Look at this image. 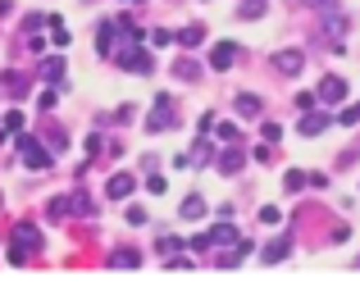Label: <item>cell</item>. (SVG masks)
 Returning a JSON list of instances; mask_svg holds the SVG:
<instances>
[{
  "label": "cell",
  "instance_id": "obj_1",
  "mask_svg": "<svg viewBox=\"0 0 360 296\" xmlns=\"http://www.w3.org/2000/svg\"><path fill=\"white\" fill-rule=\"evenodd\" d=\"M128 46H137V32H132V27H123V23H101V37H96V51H101V55H115V60H119Z\"/></svg>",
  "mask_w": 360,
  "mask_h": 296
},
{
  "label": "cell",
  "instance_id": "obj_2",
  "mask_svg": "<svg viewBox=\"0 0 360 296\" xmlns=\"http://www.w3.org/2000/svg\"><path fill=\"white\" fill-rule=\"evenodd\" d=\"M27 251H41V233H37V224H18L14 228V242H9V264H23Z\"/></svg>",
  "mask_w": 360,
  "mask_h": 296
},
{
  "label": "cell",
  "instance_id": "obj_3",
  "mask_svg": "<svg viewBox=\"0 0 360 296\" xmlns=\"http://www.w3.org/2000/svg\"><path fill=\"white\" fill-rule=\"evenodd\" d=\"M119 64L128 73H155V60H150V51H141V46H128V51L119 55Z\"/></svg>",
  "mask_w": 360,
  "mask_h": 296
},
{
  "label": "cell",
  "instance_id": "obj_4",
  "mask_svg": "<svg viewBox=\"0 0 360 296\" xmlns=\"http://www.w3.org/2000/svg\"><path fill=\"white\" fill-rule=\"evenodd\" d=\"M301 64H306L301 51H278V55H274V69H278V73H301Z\"/></svg>",
  "mask_w": 360,
  "mask_h": 296
},
{
  "label": "cell",
  "instance_id": "obj_5",
  "mask_svg": "<svg viewBox=\"0 0 360 296\" xmlns=\"http://www.w3.org/2000/svg\"><path fill=\"white\" fill-rule=\"evenodd\" d=\"M342 96H347V82H342V78H324V82H319V101L338 105Z\"/></svg>",
  "mask_w": 360,
  "mask_h": 296
},
{
  "label": "cell",
  "instance_id": "obj_6",
  "mask_svg": "<svg viewBox=\"0 0 360 296\" xmlns=\"http://www.w3.org/2000/svg\"><path fill=\"white\" fill-rule=\"evenodd\" d=\"M23 165H32V169H46V165H51V155H46V150L37 146L32 137H23Z\"/></svg>",
  "mask_w": 360,
  "mask_h": 296
},
{
  "label": "cell",
  "instance_id": "obj_7",
  "mask_svg": "<svg viewBox=\"0 0 360 296\" xmlns=\"http://www.w3.org/2000/svg\"><path fill=\"white\" fill-rule=\"evenodd\" d=\"M155 105H160V110H155V114H150V119H146V128H150V132H160V128H169V123H174V110H169V101L160 96Z\"/></svg>",
  "mask_w": 360,
  "mask_h": 296
},
{
  "label": "cell",
  "instance_id": "obj_8",
  "mask_svg": "<svg viewBox=\"0 0 360 296\" xmlns=\"http://www.w3.org/2000/svg\"><path fill=\"white\" fill-rule=\"evenodd\" d=\"M233 55H238V51H233V41H219V46H214V51H210V69H229V64H233Z\"/></svg>",
  "mask_w": 360,
  "mask_h": 296
},
{
  "label": "cell",
  "instance_id": "obj_9",
  "mask_svg": "<svg viewBox=\"0 0 360 296\" xmlns=\"http://www.w3.org/2000/svg\"><path fill=\"white\" fill-rule=\"evenodd\" d=\"M178 214H183L187 224H196V219H205V200H201V196H187V200H183V210H178Z\"/></svg>",
  "mask_w": 360,
  "mask_h": 296
},
{
  "label": "cell",
  "instance_id": "obj_10",
  "mask_svg": "<svg viewBox=\"0 0 360 296\" xmlns=\"http://www.w3.org/2000/svg\"><path fill=\"white\" fill-rule=\"evenodd\" d=\"M210 242H214V246H238V233H233V224H229V219H224V224H214Z\"/></svg>",
  "mask_w": 360,
  "mask_h": 296
},
{
  "label": "cell",
  "instance_id": "obj_11",
  "mask_svg": "<svg viewBox=\"0 0 360 296\" xmlns=\"http://www.w3.org/2000/svg\"><path fill=\"white\" fill-rule=\"evenodd\" d=\"M328 128V114H306V119H301V132H306V137H315V132H324Z\"/></svg>",
  "mask_w": 360,
  "mask_h": 296
},
{
  "label": "cell",
  "instance_id": "obj_12",
  "mask_svg": "<svg viewBox=\"0 0 360 296\" xmlns=\"http://www.w3.org/2000/svg\"><path fill=\"white\" fill-rule=\"evenodd\" d=\"M110 264H115V269H137L141 255L137 251H115V255H110Z\"/></svg>",
  "mask_w": 360,
  "mask_h": 296
},
{
  "label": "cell",
  "instance_id": "obj_13",
  "mask_svg": "<svg viewBox=\"0 0 360 296\" xmlns=\"http://www.w3.org/2000/svg\"><path fill=\"white\" fill-rule=\"evenodd\" d=\"M238 114H242V119H251V114H260V96H251V91H242V96H238Z\"/></svg>",
  "mask_w": 360,
  "mask_h": 296
},
{
  "label": "cell",
  "instance_id": "obj_14",
  "mask_svg": "<svg viewBox=\"0 0 360 296\" xmlns=\"http://www.w3.org/2000/svg\"><path fill=\"white\" fill-rule=\"evenodd\" d=\"M288 251H292V237H283V242H274L269 251H264V264H278V260H283Z\"/></svg>",
  "mask_w": 360,
  "mask_h": 296
},
{
  "label": "cell",
  "instance_id": "obj_15",
  "mask_svg": "<svg viewBox=\"0 0 360 296\" xmlns=\"http://www.w3.org/2000/svg\"><path fill=\"white\" fill-rule=\"evenodd\" d=\"M128 192H132V178H128V174H119L115 183H110V200H123Z\"/></svg>",
  "mask_w": 360,
  "mask_h": 296
},
{
  "label": "cell",
  "instance_id": "obj_16",
  "mask_svg": "<svg viewBox=\"0 0 360 296\" xmlns=\"http://www.w3.org/2000/svg\"><path fill=\"white\" fill-rule=\"evenodd\" d=\"M219 169H224V174H238V169H242V150H224V155H219Z\"/></svg>",
  "mask_w": 360,
  "mask_h": 296
},
{
  "label": "cell",
  "instance_id": "obj_17",
  "mask_svg": "<svg viewBox=\"0 0 360 296\" xmlns=\"http://www.w3.org/2000/svg\"><path fill=\"white\" fill-rule=\"evenodd\" d=\"M306 183H310V174H297V169H292V174L283 178V187H288V192H301Z\"/></svg>",
  "mask_w": 360,
  "mask_h": 296
},
{
  "label": "cell",
  "instance_id": "obj_18",
  "mask_svg": "<svg viewBox=\"0 0 360 296\" xmlns=\"http://www.w3.org/2000/svg\"><path fill=\"white\" fill-rule=\"evenodd\" d=\"M60 73H64V64H60V60H46V64H41V78L60 82Z\"/></svg>",
  "mask_w": 360,
  "mask_h": 296
},
{
  "label": "cell",
  "instance_id": "obj_19",
  "mask_svg": "<svg viewBox=\"0 0 360 296\" xmlns=\"http://www.w3.org/2000/svg\"><path fill=\"white\" fill-rule=\"evenodd\" d=\"M201 41H205V32H201L196 23H192V27H183V46H201Z\"/></svg>",
  "mask_w": 360,
  "mask_h": 296
},
{
  "label": "cell",
  "instance_id": "obj_20",
  "mask_svg": "<svg viewBox=\"0 0 360 296\" xmlns=\"http://www.w3.org/2000/svg\"><path fill=\"white\" fill-rule=\"evenodd\" d=\"M18 128H23V114L9 110V114H5V132H18Z\"/></svg>",
  "mask_w": 360,
  "mask_h": 296
},
{
  "label": "cell",
  "instance_id": "obj_21",
  "mask_svg": "<svg viewBox=\"0 0 360 296\" xmlns=\"http://www.w3.org/2000/svg\"><path fill=\"white\" fill-rule=\"evenodd\" d=\"M251 14H264V0H246V5H242V18H251Z\"/></svg>",
  "mask_w": 360,
  "mask_h": 296
},
{
  "label": "cell",
  "instance_id": "obj_22",
  "mask_svg": "<svg viewBox=\"0 0 360 296\" xmlns=\"http://www.w3.org/2000/svg\"><path fill=\"white\" fill-rule=\"evenodd\" d=\"M174 73H178V78H196V64H192V60H183V64H178Z\"/></svg>",
  "mask_w": 360,
  "mask_h": 296
},
{
  "label": "cell",
  "instance_id": "obj_23",
  "mask_svg": "<svg viewBox=\"0 0 360 296\" xmlns=\"http://www.w3.org/2000/svg\"><path fill=\"white\" fill-rule=\"evenodd\" d=\"M342 123H360V105H352V110L342 114Z\"/></svg>",
  "mask_w": 360,
  "mask_h": 296
}]
</instances>
